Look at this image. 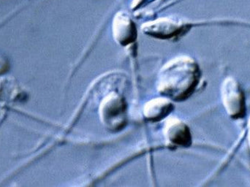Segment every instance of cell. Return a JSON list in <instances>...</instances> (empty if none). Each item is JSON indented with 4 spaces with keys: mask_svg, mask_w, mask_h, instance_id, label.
Masks as SVG:
<instances>
[{
    "mask_svg": "<svg viewBox=\"0 0 250 187\" xmlns=\"http://www.w3.org/2000/svg\"><path fill=\"white\" fill-rule=\"evenodd\" d=\"M113 33L116 41L122 45H126L134 42L137 37L135 23L124 13H118L114 19Z\"/></svg>",
    "mask_w": 250,
    "mask_h": 187,
    "instance_id": "277c9868",
    "label": "cell"
},
{
    "mask_svg": "<svg viewBox=\"0 0 250 187\" xmlns=\"http://www.w3.org/2000/svg\"><path fill=\"white\" fill-rule=\"evenodd\" d=\"M222 101L229 116L233 119L243 118L246 112L245 94L237 82L229 79L223 83L221 90Z\"/></svg>",
    "mask_w": 250,
    "mask_h": 187,
    "instance_id": "3957f363",
    "label": "cell"
},
{
    "mask_svg": "<svg viewBox=\"0 0 250 187\" xmlns=\"http://www.w3.org/2000/svg\"><path fill=\"white\" fill-rule=\"evenodd\" d=\"M173 110V104L167 99H154L146 104L144 109L145 117L148 121L157 122L167 116Z\"/></svg>",
    "mask_w": 250,
    "mask_h": 187,
    "instance_id": "52a82bcc",
    "label": "cell"
},
{
    "mask_svg": "<svg viewBox=\"0 0 250 187\" xmlns=\"http://www.w3.org/2000/svg\"><path fill=\"white\" fill-rule=\"evenodd\" d=\"M201 79L197 63L182 57L167 63L160 72L157 89L163 95L175 101L189 98L196 89Z\"/></svg>",
    "mask_w": 250,
    "mask_h": 187,
    "instance_id": "6da1fadb",
    "label": "cell"
},
{
    "mask_svg": "<svg viewBox=\"0 0 250 187\" xmlns=\"http://www.w3.org/2000/svg\"><path fill=\"white\" fill-rule=\"evenodd\" d=\"M143 29L147 35L167 39L179 35L183 29V26L172 19H163L144 25Z\"/></svg>",
    "mask_w": 250,
    "mask_h": 187,
    "instance_id": "8992f818",
    "label": "cell"
},
{
    "mask_svg": "<svg viewBox=\"0 0 250 187\" xmlns=\"http://www.w3.org/2000/svg\"><path fill=\"white\" fill-rule=\"evenodd\" d=\"M101 117L109 129L118 131L124 127L126 120V105L124 99L117 93L107 96L101 103Z\"/></svg>",
    "mask_w": 250,
    "mask_h": 187,
    "instance_id": "7a4b0ae2",
    "label": "cell"
},
{
    "mask_svg": "<svg viewBox=\"0 0 250 187\" xmlns=\"http://www.w3.org/2000/svg\"><path fill=\"white\" fill-rule=\"evenodd\" d=\"M165 135L167 141L176 146L189 147L192 144L189 128L177 119H171L166 124Z\"/></svg>",
    "mask_w": 250,
    "mask_h": 187,
    "instance_id": "5b68a950",
    "label": "cell"
}]
</instances>
